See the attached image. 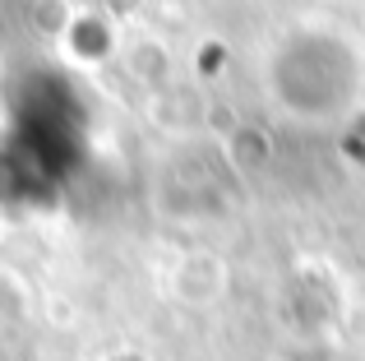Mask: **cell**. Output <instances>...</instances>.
Returning <instances> with one entry per match:
<instances>
[]
</instances>
